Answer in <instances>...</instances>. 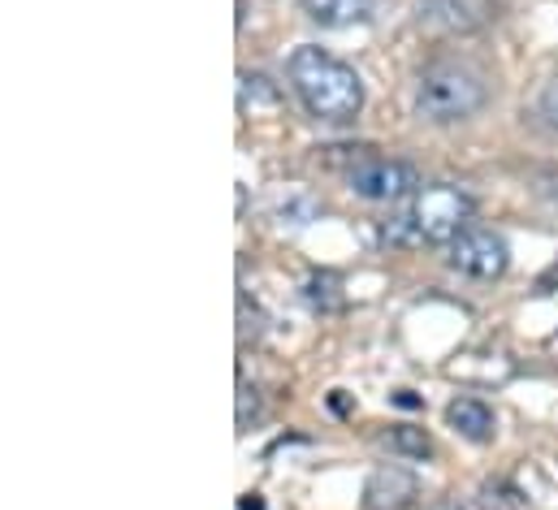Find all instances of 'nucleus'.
<instances>
[{"instance_id": "obj_1", "label": "nucleus", "mask_w": 558, "mask_h": 510, "mask_svg": "<svg viewBox=\"0 0 558 510\" xmlns=\"http://www.w3.org/2000/svg\"><path fill=\"white\" fill-rule=\"evenodd\" d=\"M286 74H290V87H294V96L303 100V109L312 118H320L329 126H347V122L360 118V109H364V83L333 52H325L316 44H303V48L290 52Z\"/></svg>"}, {"instance_id": "obj_2", "label": "nucleus", "mask_w": 558, "mask_h": 510, "mask_svg": "<svg viewBox=\"0 0 558 510\" xmlns=\"http://www.w3.org/2000/svg\"><path fill=\"white\" fill-rule=\"evenodd\" d=\"M489 100V87L485 78L463 65V61H437L420 74L416 83V109L424 122H437V126H450V122H463L472 113H481Z\"/></svg>"}, {"instance_id": "obj_3", "label": "nucleus", "mask_w": 558, "mask_h": 510, "mask_svg": "<svg viewBox=\"0 0 558 510\" xmlns=\"http://www.w3.org/2000/svg\"><path fill=\"white\" fill-rule=\"evenodd\" d=\"M472 212H476V199L463 186L433 182V186H420L416 195H412L408 221H412L420 243H454L468 230Z\"/></svg>"}, {"instance_id": "obj_4", "label": "nucleus", "mask_w": 558, "mask_h": 510, "mask_svg": "<svg viewBox=\"0 0 558 510\" xmlns=\"http://www.w3.org/2000/svg\"><path fill=\"white\" fill-rule=\"evenodd\" d=\"M351 191L368 204H399V199H412L420 191V173L416 165L408 160H386V156H364L351 165L347 173Z\"/></svg>"}, {"instance_id": "obj_5", "label": "nucleus", "mask_w": 558, "mask_h": 510, "mask_svg": "<svg viewBox=\"0 0 558 510\" xmlns=\"http://www.w3.org/2000/svg\"><path fill=\"white\" fill-rule=\"evenodd\" d=\"M511 264V247L502 234L494 230H481V226H468L454 243H450V268H459L463 277H476V281H494L502 277Z\"/></svg>"}, {"instance_id": "obj_6", "label": "nucleus", "mask_w": 558, "mask_h": 510, "mask_svg": "<svg viewBox=\"0 0 558 510\" xmlns=\"http://www.w3.org/2000/svg\"><path fill=\"white\" fill-rule=\"evenodd\" d=\"M498 4L494 0H424L420 4V22L441 31V35H472L485 31L494 22Z\"/></svg>"}, {"instance_id": "obj_7", "label": "nucleus", "mask_w": 558, "mask_h": 510, "mask_svg": "<svg viewBox=\"0 0 558 510\" xmlns=\"http://www.w3.org/2000/svg\"><path fill=\"white\" fill-rule=\"evenodd\" d=\"M420 498V481L408 467H377L364 485V510H408Z\"/></svg>"}, {"instance_id": "obj_8", "label": "nucleus", "mask_w": 558, "mask_h": 510, "mask_svg": "<svg viewBox=\"0 0 558 510\" xmlns=\"http://www.w3.org/2000/svg\"><path fill=\"white\" fill-rule=\"evenodd\" d=\"M446 424L468 441H489L494 437V411L481 398H454L446 406Z\"/></svg>"}, {"instance_id": "obj_9", "label": "nucleus", "mask_w": 558, "mask_h": 510, "mask_svg": "<svg viewBox=\"0 0 558 510\" xmlns=\"http://www.w3.org/2000/svg\"><path fill=\"white\" fill-rule=\"evenodd\" d=\"M303 13L325 31H342L364 22L373 13V0H303Z\"/></svg>"}, {"instance_id": "obj_10", "label": "nucleus", "mask_w": 558, "mask_h": 510, "mask_svg": "<svg viewBox=\"0 0 558 510\" xmlns=\"http://www.w3.org/2000/svg\"><path fill=\"white\" fill-rule=\"evenodd\" d=\"M381 446H386L390 454H399V459H412V463H424V459L433 454V441H428V433H424V428H412V424H399V428H390V433L381 437Z\"/></svg>"}, {"instance_id": "obj_11", "label": "nucleus", "mask_w": 558, "mask_h": 510, "mask_svg": "<svg viewBox=\"0 0 558 510\" xmlns=\"http://www.w3.org/2000/svg\"><path fill=\"white\" fill-rule=\"evenodd\" d=\"M303 299L316 307V312H338L347 299H342V281L333 272H316L307 286H303Z\"/></svg>"}, {"instance_id": "obj_12", "label": "nucleus", "mask_w": 558, "mask_h": 510, "mask_svg": "<svg viewBox=\"0 0 558 510\" xmlns=\"http://www.w3.org/2000/svg\"><path fill=\"white\" fill-rule=\"evenodd\" d=\"M278 105V92L269 87V78H260V74H239V105L247 109V105Z\"/></svg>"}, {"instance_id": "obj_13", "label": "nucleus", "mask_w": 558, "mask_h": 510, "mask_svg": "<svg viewBox=\"0 0 558 510\" xmlns=\"http://www.w3.org/2000/svg\"><path fill=\"white\" fill-rule=\"evenodd\" d=\"M260 415V389L256 385H239V428H247Z\"/></svg>"}, {"instance_id": "obj_14", "label": "nucleus", "mask_w": 558, "mask_h": 510, "mask_svg": "<svg viewBox=\"0 0 558 510\" xmlns=\"http://www.w3.org/2000/svg\"><path fill=\"white\" fill-rule=\"evenodd\" d=\"M537 113H542V122L550 130H558V78L542 92V100H537Z\"/></svg>"}, {"instance_id": "obj_15", "label": "nucleus", "mask_w": 558, "mask_h": 510, "mask_svg": "<svg viewBox=\"0 0 558 510\" xmlns=\"http://www.w3.org/2000/svg\"><path fill=\"white\" fill-rule=\"evenodd\" d=\"M533 186H537V199H542V204L558 217V173H537V182H533Z\"/></svg>"}, {"instance_id": "obj_16", "label": "nucleus", "mask_w": 558, "mask_h": 510, "mask_svg": "<svg viewBox=\"0 0 558 510\" xmlns=\"http://www.w3.org/2000/svg\"><path fill=\"white\" fill-rule=\"evenodd\" d=\"M395 402H399V406H408V411H412V406H420V398L412 393V389H399V393H395Z\"/></svg>"}, {"instance_id": "obj_17", "label": "nucleus", "mask_w": 558, "mask_h": 510, "mask_svg": "<svg viewBox=\"0 0 558 510\" xmlns=\"http://www.w3.org/2000/svg\"><path fill=\"white\" fill-rule=\"evenodd\" d=\"M239 510H265V502H260V494H247V498L239 502Z\"/></svg>"}]
</instances>
